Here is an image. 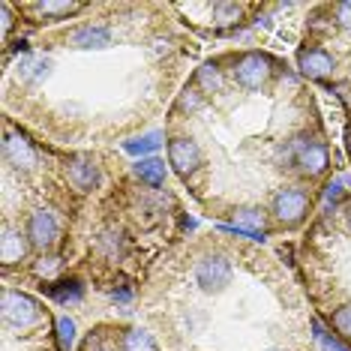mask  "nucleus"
I'll use <instances>...</instances> for the list:
<instances>
[{"mask_svg": "<svg viewBox=\"0 0 351 351\" xmlns=\"http://www.w3.org/2000/svg\"><path fill=\"white\" fill-rule=\"evenodd\" d=\"M162 141L195 210L261 243L294 241L337 178L318 90L265 45L204 54L165 114Z\"/></svg>", "mask_w": 351, "mask_h": 351, "instance_id": "nucleus-1", "label": "nucleus"}, {"mask_svg": "<svg viewBox=\"0 0 351 351\" xmlns=\"http://www.w3.org/2000/svg\"><path fill=\"white\" fill-rule=\"evenodd\" d=\"M0 108L43 145L121 150L165 121L204 43L165 0H84L73 19L25 27L3 3Z\"/></svg>", "mask_w": 351, "mask_h": 351, "instance_id": "nucleus-2", "label": "nucleus"}, {"mask_svg": "<svg viewBox=\"0 0 351 351\" xmlns=\"http://www.w3.org/2000/svg\"><path fill=\"white\" fill-rule=\"evenodd\" d=\"M135 318L165 351H346L309 306L289 255L198 228L156 261Z\"/></svg>", "mask_w": 351, "mask_h": 351, "instance_id": "nucleus-3", "label": "nucleus"}, {"mask_svg": "<svg viewBox=\"0 0 351 351\" xmlns=\"http://www.w3.org/2000/svg\"><path fill=\"white\" fill-rule=\"evenodd\" d=\"M193 231L186 195L162 159L106 150L73 234L63 300L78 294L135 300L156 261Z\"/></svg>", "mask_w": 351, "mask_h": 351, "instance_id": "nucleus-4", "label": "nucleus"}, {"mask_svg": "<svg viewBox=\"0 0 351 351\" xmlns=\"http://www.w3.org/2000/svg\"><path fill=\"white\" fill-rule=\"evenodd\" d=\"M106 150L43 145L3 117L0 145V276L39 298L63 300L69 250Z\"/></svg>", "mask_w": 351, "mask_h": 351, "instance_id": "nucleus-5", "label": "nucleus"}, {"mask_svg": "<svg viewBox=\"0 0 351 351\" xmlns=\"http://www.w3.org/2000/svg\"><path fill=\"white\" fill-rule=\"evenodd\" d=\"M289 261L330 339L351 351V186L324 198L291 241Z\"/></svg>", "mask_w": 351, "mask_h": 351, "instance_id": "nucleus-6", "label": "nucleus"}, {"mask_svg": "<svg viewBox=\"0 0 351 351\" xmlns=\"http://www.w3.org/2000/svg\"><path fill=\"white\" fill-rule=\"evenodd\" d=\"M294 66L342 111V154L351 169V0L309 3L294 39Z\"/></svg>", "mask_w": 351, "mask_h": 351, "instance_id": "nucleus-7", "label": "nucleus"}, {"mask_svg": "<svg viewBox=\"0 0 351 351\" xmlns=\"http://www.w3.org/2000/svg\"><path fill=\"white\" fill-rule=\"evenodd\" d=\"M0 342H3V351H63L51 303L19 285H3L0 289Z\"/></svg>", "mask_w": 351, "mask_h": 351, "instance_id": "nucleus-8", "label": "nucleus"}, {"mask_svg": "<svg viewBox=\"0 0 351 351\" xmlns=\"http://www.w3.org/2000/svg\"><path fill=\"white\" fill-rule=\"evenodd\" d=\"M282 3H174V12L202 43L228 39L279 12Z\"/></svg>", "mask_w": 351, "mask_h": 351, "instance_id": "nucleus-9", "label": "nucleus"}, {"mask_svg": "<svg viewBox=\"0 0 351 351\" xmlns=\"http://www.w3.org/2000/svg\"><path fill=\"white\" fill-rule=\"evenodd\" d=\"M73 351H165L156 337L130 318H106L90 324Z\"/></svg>", "mask_w": 351, "mask_h": 351, "instance_id": "nucleus-10", "label": "nucleus"}, {"mask_svg": "<svg viewBox=\"0 0 351 351\" xmlns=\"http://www.w3.org/2000/svg\"><path fill=\"white\" fill-rule=\"evenodd\" d=\"M84 0H39V3H12L15 19L25 27H51L73 19Z\"/></svg>", "mask_w": 351, "mask_h": 351, "instance_id": "nucleus-11", "label": "nucleus"}]
</instances>
